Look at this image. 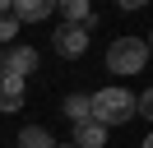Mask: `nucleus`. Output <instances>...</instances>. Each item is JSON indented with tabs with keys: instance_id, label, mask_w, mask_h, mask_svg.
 <instances>
[{
	"instance_id": "6e6552de",
	"label": "nucleus",
	"mask_w": 153,
	"mask_h": 148,
	"mask_svg": "<svg viewBox=\"0 0 153 148\" xmlns=\"http://www.w3.org/2000/svg\"><path fill=\"white\" fill-rule=\"evenodd\" d=\"M60 14H65V23H79V28H93V9H88V0H65L60 5Z\"/></svg>"
},
{
	"instance_id": "7ed1b4c3",
	"label": "nucleus",
	"mask_w": 153,
	"mask_h": 148,
	"mask_svg": "<svg viewBox=\"0 0 153 148\" xmlns=\"http://www.w3.org/2000/svg\"><path fill=\"white\" fill-rule=\"evenodd\" d=\"M51 51L65 56V60H79V56L88 51V28H79V23H60L56 33H51Z\"/></svg>"
},
{
	"instance_id": "9b49d317",
	"label": "nucleus",
	"mask_w": 153,
	"mask_h": 148,
	"mask_svg": "<svg viewBox=\"0 0 153 148\" xmlns=\"http://www.w3.org/2000/svg\"><path fill=\"white\" fill-rule=\"evenodd\" d=\"M14 37H19V23L10 14H0V42H14Z\"/></svg>"
},
{
	"instance_id": "39448f33",
	"label": "nucleus",
	"mask_w": 153,
	"mask_h": 148,
	"mask_svg": "<svg viewBox=\"0 0 153 148\" xmlns=\"http://www.w3.org/2000/svg\"><path fill=\"white\" fill-rule=\"evenodd\" d=\"M19 107H23V79L0 70V111H19Z\"/></svg>"
},
{
	"instance_id": "f257e3e1",
	"label": "nucleus",
	"mask_w": 153,
	"mask_h": 148,
	"mask_svg": "<svg viewBox=\"0 0 153 148\" xmlns=\"http://www.w3.org/2000/svg\"><path fill=\"white\" fill-rule=\"evenodd\" d=\"M134 116V92L130 88H97L93 97H88V120H97L102 130H111V125H125V120Z\"/></svg>"
},
{
	"instance_id": "0eeeda50",
	"label": "nucleus",
	"mask_w": 153,
	"mask_h": 148,
	"mask_svg": "<svg viewBox=\"0 0 153 148\" xmlns=\"http://www.w3.org/2000/svg\"><path fill=\"white\" fill-rule=\"evenodd\" d=\"M74 148H107V130L97 120H79L74 125Z\"/></svg>"
},
{
	"instance_id": "20e7f679",
	"label": "nucleus",
	"mask_w": 153,
	"mask_h": 148,
	"mask_svg": "<svg viewBox=\"0 0 153 148\" xmlns=\"http://www.w3.org/2000/svg\"><path fill=\"white\" fill-rule=\"evenodd\" d=\"M42 65V56L33 51V46H10V51H5V65H0V70H10V74H19V79H28L33 70H37Z\"/></svg>"
},
{
	"instance_id": "9d476101",
	"label": "nucleus",
	"mask_w": 153,
	"mask_h": 148,
	"mask_svg": "<svg viewBox=\"0 0 153 148\" xmlns=\"http://www.w3.org/2000/svg\"><path fill=\"white\" fill-rule=\"evenodd\" d=\"M65 116L74 120V125L88 120V97H84V92H70V97H65Z\"/></svg>"
},
{
	"instance_id": "1a4fd4ad",
	"label": "nucleus",
	"mask_w": 153,
	"mask_h": 148,
	"mask_svg": "<svg viewBox=\"0 0 153 148\" xmlns=\"http://www.w3.org/2000/svg\"><path fill=\"white\" fill-rule=\"evenodd\" d=\"M19 148H56V139H51V130H42V125H23L19 130Z\"/></svg>"
},
{
	"instance_id": "423d86ee",
	"label": "nucleus",
	"mask_w": 153,
	"mask_h": 148,
	"mask_svg": "<svg viewBox=\"0 0 153 148\" xmlns=\"http://www.w3.org/2000/svg\"><path fill=\"white\" fill-rule=\"evenodd\" d=\"M47 14H51L47 0H14V5H10V18H14V23H42Z\"/></svg>"
},
{
	"instance_id": "f03ea898",
	"label": "nucleus",
	"mask_w": 153,
	"mask_h": 148,
	"mask_svg": "<svg viewBox=\"0 0 153 148\" xmlns=\"http://www.w3.org/2000/svg\"><path fill=\"white\" fill-rule=\"evenodd\" d=\"M149 65V42L144 37H116L107 46V70L111 74H139Z\"/></svg>"
},
{
	"instance_id": "f8f14e48",
	"label": "nucleus",
	"mask_w": 153,
	"mask_h": 148,
	"mask_svg": "<svg viewBox=\"0 0 153 148\" xmlns=\"http://www.w3.org/2000/svg\"><path fill=\"white\" fill-rule=\"evenodd\" d=\"M56 148H60V144H56ZM70 148H74V144H70Z\"/></svg>"
}]
</instances>
